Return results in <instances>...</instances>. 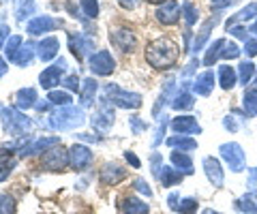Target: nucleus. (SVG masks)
<instances>
[{"mask_svg":"<svg viewBox=\"0 0 257 214\" xmlns=\"http://www.w3.org/2000/svg\"><path fill=\"white\" fill-rule=\"evenodd\" d=\"M180 47L170 37H161L146 47V62L157 71H170L178 65Z\"/></svg>","mask_w":257,"mask_h":214,"instance_id":"1","label":"nucleus"},{"mask_svg":"<svg viewBox=\"0 0 257 214\" xmlns=\"http://www.w3.org/2000/svg\"><path fill=\"white\" fill-rule=\"evenodd\" d=\"M84 122H86L84 107H73V105L56 107L50 114V118H47V124L54 131H73V129H79Z\"/></svg>","mask_w":257,"mask_h":214,"instance_id":"2","label":"nucleus"},{"mask_svg":"<svg viewBox=\"0 0 257 214\" xmlns=\"http://www.w3.org/2000/svg\"><path fill=\"white\" fill-rule=\"evenodd\" d=\"M0 120H3V126H5V131L7 133H11V135L15 137H24V135H28V133L32 131V120L30 118L20 112L18 107H0Z\"/></svg>","mask_w":257,"mask_h":214,"instance_id":"3","label":"nucleus"},{"mask_svg":"<svg viewBox=\"0 0 257 214\" xmlns=\"http://www.w3.org/2000/svg\"><path fill=\"white\" fill-rule=\"evenodd\" d=\"M219 154L225 163H227V167L231 173H242L246 171V154L242 146L238 144V141H225V144L219 146Z\"/></svg>","mask_w":257,"mask_h":214,"instance_id":"4","label":"nucleus"},{"mask_svg":"<svg viewBox=\"0 0 257 214\" xmlns=\"http://www.w3.org/2000/svg\"><path fill=\"white\" fill-rule=\"evenodd\" d=\"M116 120V112H114V105H111V101L101 97L99 99V109L92 114L90 122H92V131L99 133V135L103 137V133H107L111 129V124H114Z\"/></svg>","mask_w":257,"mask_h":214,"instance_id":"5","label":"nucleus"},{"mask_svg":"<svg viewBox=\"0 0 257 214\" xmlns=\"http://www.w3.org/2000/svg\"><path fill=\"white\" fill-rule=\"evenodd\" d=\"M88 67H90V71L94 75L107 77L116 71V60L107 50H99V52H94L88 56Z\"/></svg>","mask_w":257,"mask_h":214,"instance_id":"6","label":"nucleus"},{"mask_svg":"<svg viewBox=\"0 0 257 214\" xmlns=\"http://www.w3.org/2000/svg\"><path fill=\"white\" fill-rule=\"evenodd\" d=\"M67 60L64 58H58L54 62V65H50L47 69L41 71V75H39V84H41V88L45 90H54L58 84H62V75L64 71H67Z\"/></svg>","mask_w":257,"mask_h":214,"instance_id":"7","label":"nucleus"},{"mask_svg":"<svg viewBox=\"0 0 257 214\" xmlns=\"http://www.w3.org/2000/svg\"><path fill=\"white\" fill-rule=\"evenodd\" d=\"M41 165L47 171H62L69 167V150L62 146H54L41 154Z\"/></svg>","mask_w":257,"mask_h":214,"instance_id":"8","label":"nucleus"},{"mask_svg":"<svg viewBox=\"0 0 257 214\" xmlns=\"http://www.w3.org/2000/svg\"><path fill=\"white\" fill-rule=\"evenodd\" d=\"M94 161V152L84 144H75L69 148V167L75 171H86Z\"/></svg>","mask_w":257,"mask_h":214,"instance_id":"9","label":"nucleus"},{"mask_svg":"<svg viewBox=\"0 0 257 214\" xmlns=\"http://www.w3.org/2000/svg\"><path fill=\"white\" fill-rule=\"evenodd\" d=\"M56 28H62V22L58 18H52V15H37L26 24V33L32 37H41Z\"/></svg>","mask_w":257,"mask_h":214,"instance_id":"10","label":"nucleus"},{"mask_svg":"<svg viewBox=\"0 0 257 214\" xmlns=\"http://www.w3.org/2000/svg\"><path fill=\"white\" fill-rule=\"evenodd\" d=\"M170 129L176 133V135H189L191 137V135H199V133H202V124L197 122L195 116L182 114V116L172 118Z\"/></svg>","mask_w":257,"mask_h":214,"instance_id":"11","label":"nucleus"},{"mask_svg":"<svg viewBox=\"0 0 257 214\" xmlns=\"http://www.w3.org/2000/svg\"><path fill=\"white\" fill-rule=\"evenodd\" d=\"M109 39L122 54H133L135 47H138V37L128 28H116L114 33H109Z\"/></svg>","mask_w":257,"mask_h":214,"instance_id":"12","label":"nucleus"},{"mask_svg":"<svg viewBox=\"0 0 257 214\" xmlns=\"http://www.w3.org/2000/svg\"><path fill=\"white\" fill-rule=\"evenodd\" d=\"M155 18H157L159 24H163V26H176L182 18V7L178 3H174V0H170V3L159 7Z\"/></svg>","mask_w":257,"mask_h":214,"instance_id":"13","label":"nucleus"},{"mask_svg":"<svg viewBox=\"0 0 257 214\" xmlns=\"http://www.w3.org/2000/svg\"><path fill=\"white\" fill-rule=\"evenodd\" d=\"M202 167H204L206 178L210 180V184H212L214 188H223V184H225V171H223V165L219 163V158H214V156H204Z\"/></svg>","mask_w":257,"mask_h":214,"instance_id":"14","label":"nucleus"},{"mask_svg":"<svg viewBox=\"0 0 257 214\" xmlns=\"http://www.w3.org/2000/svg\"><path fill=\"white\" fill-rule=\"evenodd\" d=\"M214 84H216V73L210 69H206L204 73L195 75V79H193V84H191V90L199 94V97H210L214 90Z\"/></svg>","mask_w":257,"mask_h":214,"instance_id":"15","label":"nucleus"},{"mask_svg":"<svg viewBox=\"0 0 257 214\" xmlns=\"http://www.w3.org/2000/svg\"><path fill=\"white\" fill-rule=\"evenodd\" d=\"M193 103H195V94L191 92V84L182 82L180 90H176L170 105H172L174 112H189V109H193Z\"/></svg>","mask_w":257,"mask_h":214,"instance_id":"16","label":"nucleus"},{"mask_svg":"<svg viewBox=\"0 0 257 214\" xmlns=\"http://www.w3.org/2000/svg\"><path fill=\"white\" fill-rule=\"evenodd\" d=\"M124 178H126V169L116 161L105 163L101 167V171H99V180L103 182V184H107V186L118 184V182H122Z\"/></svg>","mask_w":257,"mask_h":214,"instance_id":"17","label":"nucleus"},{"mask_svg":"<svg viewBox=\"0 0 257 214\" xmlns=\"http://www.w3.org/2000/svg\"><path fill=\"white\" fill-rule=\"evenodd\" d=\"M174 94H176V79H174V77H167V82L163 84V90H161L159 99H157V103H155V107H152V116H155L157 120L165 114L163 109H165V105H170V103H172Z\"/></svg>","mask_w":257,"mask_h":214,"instance_id":"18","label":"nucleus"},{"mask_svg":"<svg viewBox=\"0 0 257 214\" xmlns=\"http://www.w3.org/2000/svg\"><path fill=\"white\" fill-rule=\"evenodd\" d=\"M111 105L114 107H120V109H140L142 107V94L140 92H128V90H122L120 88L116 92V97H111Z\"/></svg>","mask_w":257,"mask_h":214,"instance_id":"19","label":"nucleus"},{"mask_svg":"<svg viewBox=\"0 0 257 214\" xmlns=\"http://www.w3.org/2000/svg\"><path fill=\"white\" fill-rule=\"evenodd\" d=\"M69 50L73 52V56L82 60L86 54H90L94 50V41L88 35H73L69 33Z\"/></svg>","mask_w":257,"mask_h":214,"instance_id":"20","label":"nucleus"},{"mask_svg":"<svg viewBox=\"0 0 257 214\" xmlns=\"http://www.w3.org/2000/svg\"><path fill=\"white\" fill-rule=\"evenodd\" d=\"M216 18H208L204 24H202V28H199V33L195 35V39H193V43H191V54L195 56V54H199L206 47V43L210 41V33H212V28L216 26Z\"/></svg>","mask_w":257,"mask_h":214,"instance_id":"21","label":"nucleus"},{"mask_svg":"<svg viewBox=\"0 0 257 214\" xmlns=\"http://www.w3.org/2000/svg\"><path fill=\"white\" fill-rule=\"evenodd\" d=\"M58 50H60V41L56 37H43L41 41L37 43V54H39V58H41L43 62L56 60V56H58Z\"/></svg>","mask_w":257,"mask_h":214,"instance_id":"22","label":"nucleus"},{"mask_svg":"<svg viewBox=\"0 0 257 214\" xmlns=\"http://www.w3.org/2000/svg\"><path fill=\"white\" fill-rule=\"evenodd\" d=\"M60 146V137H39L35 141H30V146H26L22 150V156H35V154H43L50 148Z\"/></svg>","mask_w":257,"mask_h":214,"instance_id":"23","label":"nucleus"},{"mask_svg":"<svg viewBox=\"0 0 257 214\" xmlns=\"http://www.w3.org/2000/svg\"><path fill=\"white\" fill-rule=\"evenodd\" d=\"M216 82L223 90H234L238 86V71L231 67V65H221L219 71H216Z\"/></svg>","mask_w":257,"mask_h":214,"instance_id":"24","label":"nucleus"},{"mask_svg":"<svg viewBox=\"0 0 257 214\" xmlns=\"http://www.w3.org/2000/svg\"><path fill=\"white\" fill-rule=\"evenodd\" d=\"M170 161H172V167L176 171H180L182 176H191L195 171V165H193L189 152H180V150H172L170 154Z\"/></svg>","mask_w":257,"mask_h":214,"instance_id":"25","label":"nucleus"},{"mask_svg":"<svg viewBox=\"0 0 257 214\" xmlns=\"http://www.w3.org/2000/svg\"><path fill=\"white\" fill-rule=\"evenodd\" d=\"M96 90H99V84H96L94 77H86L82 82V90H79V103L82 107H90L96 101Z\"/></svg>","mask_w":257,"mask_h":214,"instance_id":"26","label":"nucleus"},{"mask_svg":"<svg viewBox=\"0 0 257 214\" xmlns=\"http://www.w3.org/2000/svg\"><path fill=\"white\" fill-rule=\"evenodd\" d=\"M37 101H39V94L35 88H22L15 94V107L22 109V112H28L30 107H35Z\"/></svg>","mask_w":257,"mask_h":214,"instance_id":"27","label":"nucleus"},{"mask_svg":"<svg viewBox=\"0 0 257 214\" xmlns=\"http://www.w3.org/2000/svg\"><path fill=\"white\" fill-rule=\"evenodd\" d=\"M225 43H227L225 39H214V41L210 43V47L206 50V54H204V60H202V65H204V67L210 69L214 62H219V60H221V54H223Z\"/></svg>","mask_w":257,"mask_h":214,"instance_id":"28","label":"nucleus"},{"mask_svg":"<svg viewBox=\"0 0 257 214\" xmlns=\"http://www.w3.org/2000/svg\"><path fill=\"white\" fill-rule=\"evenodd\" d=\"M122 212L124 214H150V205L144 199H140V197L128 195L122 201Z\"/></svg>","mask_w":257,"mask_h":214,"instance_id":"29","label":"nucleus"},{"mask_svg":"<svg viewBox=\"0 0 257 214\" xmlns=\"http://www.w3.org/2000/svg\"><path fill=\"white\" fill-rule=\"evenodd\" d=\"M165 144L170 146L172 150H180V152H193L197 148V141L189 137V135H174V137H167Z\"/></svg>","mask_w":257,"mask_h":214,"instance_id":"30","label":"nucleus"},{"mask_svg":"<svg viewBox=\"0 0 257 214\" xmlns=\"http://www.w3.org/2000/svg\"><path fill=\"white\" fill-rule=\"evenodd\" d=\"M238 84L240 86H244V88H248V84L255 79V75H257V67H255V62H251V60H242L238 65Z\"/></svg>","mask_w":257,"mask_h":214,"instance_id":"31","label":"nucleus"},{"mask_svg":"<svg viewBox=\"0 0 257 214\" xmlns=\"http://www.w3.org/2000/svg\"><path fill=\"white\" fill-rule=\"evenodd\" d=\"M159 184L161 186H165V188H172V186H176V184H180L182 182V173L180 171H176L172 165H165L163 167V171L159 173Z\"/></svg>","mask_w":257,"mask_h":214,"instance_id":"32","label":"nucleus"},{"mask_svg":"<svg viewBox=\"0 0 257 214\" xmlns=\"http://www.w3.org/2000/svg\"><path fill=\"white\" fill-rule=\"evenodd\" d=\"M35 52H37V43L35 41H26L22 45V50L18 54V58H15V65L18 67H30L32 60H35Z\"/></svg>","mask_w":257,"mask_h":214,"instance_id":"33","label":"nucleus"},{"mask_svg":"<svg viewBox=\"0 0 257 214\" xmlns=\"http://www.w3.org/2000/svg\"><path fill=\"white\" fill-rule=\"evenodd\" d=\"M242 109L246 118L257 116V88H246L242 92Z\"/></svg>","mask_w":257,"mask_h":214,"instance_id":"34","label":"nucleus"},{"mask_svg":"<svg viewBox=\"0 0 257 214\" xmlns=\"http://www.w3.org/2000/svg\"><path fill=\"white\" fill-rule=\"evenodd\" d=\"M13 9H15V18L24 22L37 11V3L35 0H13Z\"/></svg>","mask_w":257,"mask_h":214,"instance_id":"35","label":"nucleus"},{"mask_svg":"<svg viewBox=\"0 0 257 214\" xmlns=\"http://www.w3.org/2000/svg\"><path fill=\"white\" fill-rule=\"evenodd\" d=\"M47 101H50L54 107H67V105H71L73 97H71V92L64 90V88H60V90L54 88V90H50V94H47Z\"/></svg>","mask_w":257,"mask_h":214,"instance_id":"36","label":"nucleus"},{"mask_svg":"<svg viewBox=\"0 0 257 214\" xmlns=\"http://www.w3.org/2000/svg\"><path fill=\"white\" fill-rule=\"evenodd\" d=\"M253 20H257V3H248L246 7H242L240 11H236L234 15H231L227 22L240 24V22H253Z\"/></svg>","mask_w":257,"mask_h":214,"instance_id":"37","label":"nucleus"},{"mask_svg":"<svg viewBox=\"0 0 257 214\" xmlns=\"http://www.w3.org/2000/svg\"><path fill=\"white\" fill-rule=\"evenodd\" d=\"M22 45H24L22 37L20 35H11L9 41H7V45H5V58L9 62H15V58H18V54L22 50Z\"/></svg>","mask_w":257,"mask_h":214,"instance_id":"38","label":"nucleus"},{"mask_svg":"<svg viewBox=\"0 0 257 214\" xmlns=\"http://www.w3.org/2000/svg\"><path fill=\"white\" fill-rule=\"evenodd\" d=\"M180 7H182V18H184V24H187V28H193V26H195V22H197V18H199L197 7L193 5V3H189V0H184Z\"/></svg>","mask_w":257,"mask_h":214,"instance_id":"39","label":"nucleus"},{"mask_svg":"<svg viewBox=\"0 0 257 214\" xmlns=\"http://www.w3.org/2000/svg\"><path fill=\"white\" fill-rule=\"evenodd\" d=\"M15 169V158L9 156V152H3L0 150V182H5L9 178V173Z\"/></svg>","mask_w":257,"mask_h":214,"instance_id":"40","label":"nucleus"},{"mask_svg":"<svg viewBox=\"0 0 257 214\" xmlns=\"http://www.w3.org/2000/svg\"><path fill=\"white\" fill-rule=\"evenodd\" d=\"M170 116L167 114H163L159 118V126H157V131H155V139H152V148H159L161 146V141L165 139V133H167V129H170Z\"/></svg>","mask_w":257,"mask_h":214,"instance_id":"41","label":"nucleus"},{"mask_svg":"<svg viewBox=\"0 0 257 214\" xmlns=\"http://www.w3.org/2000/svg\"><path fill=\"white\" fill-rule=\"evenodd\" d=\"M236 208L242 214H257V199L244 195V197H240V199L236 201Z\"/></svg>","mask_w":257,"mask_h":214,"instance_id":"42","label":"nucleus"},{"mask_svg":"<svg viewBox=\"0 0 257 214\" xmlns=\"http://www.w3.org/2000/svg\"><path fill=\"white\" fill-rule=\"evenodd\" d=\"M225 30H227V35L236 37V39H242V41L248 39V28L240 26V24H236V22H225Z\"/></svg>","mask_w":257,"mask_h":214,"instance_id":"43","label":"nucleus"},{"mask_svg":"<svg viewBox=\"0 0 257 214\" xmlns=\"http://www.w3.org/2000/svg\"><path fill=\"white\" fill-rule=\"evenodd\" d=\"M242 50H240V45L234 43V41H227L223 47V54H221V60H238Z\"/></svg>","mask_w":257,"mask_h":214,"instance_id":"44","label":"nucleus"},{"mask_svg":"<svg viewBox=\"0 0 257 214\" xmlns=\"http://www.w3.org/2000/svg\"><path fill=\"white\" fill-rule=\"evenodd\" d=\"M197 208H199V201L195 197H182L178 205V214H197Z\"/></svg>","mask_w":257,"mask_h":214,"instance_id":"45","label":"nucleus"},{"mask_svg":"<svg viewBox=\"0 0 257 214\" xmlns=\"http://www.w3.org/2000/svg\"><path fill=\"white\" fill-rule=\"evenodd\" d=\"M79 9L86 18H99V0H79Z\"/></svg>","mask_w":257,"mask_h":214,"instance_id":"46","label":"nucleus"},{"mask_svg":"<svg viewBox=\"0 0 257 214\" xmlns=\"http://www.w3.org/2000/svg\"><path fill=\"white\" fill-rule=\"evenodd\" d=\"M223 126H225V131L227 133H238L240 129H242V120H238V114H227L223 118Z\"/></svg>","mask_w":257,"mask_h":214,"instance_id":"47","label":"nucleus"},{"mask_svg":"<svg viewBox=\"0 0 257 214\" xmlns=\"http://www.w3.org/2000/svg\"><path fill=\"white\" fill-rule=\"evenodd\" d=\"M246 195L257 199V167L248 169V180H246Z\"/></svg>","mask_w":257,"mask_h":214,"instance_id":"48","label":"nucleus"},{"mask_svg":"<svg viewBox=\"0 0 257 214\" xmlns=\"http://www.w3.org/2000/svg\"><path fill=\"white\" fill-rule=\"evenodd\" d=\"M128 124H131V131H133V135H142L144 131H148V122L146 120H142L140 116H128Z\"/></svg>","mask_w":257,"mask_h":214,"instance_id":"49","label":"nucleus"},{"mask_svg":"<svg viewBox=\"0 0 257 214\" xmlns=\"http://www.w3.org/2000/svg\"><path fill=\"white\" fill-rule=\"evenodd\" d=\"M163 167H165V163H163V154H159L157 150L150 154V169H152V176L155 178H159V173L163 171Z\"/></svg>","mask_w":257,"mask_h":214,"instance_id":"50","label":"nucleus"},{"mask_svg":"<svg viewBox=\"0 0 257 214\" xmlns=\"http://www.w3.org/2000/svg\"><path fill=\"white\" fill-rule=\"evenodd\" d=\"M0 214H15V199L11 195H0Z\"/></svg>","mask_w":257,"mask_h":214,"instance_id":"51","label":"nucleus"},{"mask_svg":"<svg viewBox=\"0 0 257 214\" xmlns=\"http://www.w3.org/2000/svg\"><path fill=\"white\" fill-rule=\"evenodd\" d=\"M242 54L251 60V58H257V37H248L244 41V47H242Z\"/></svg>","mask_w":257,"mask_h":214,"instance_id":"52","label":"nucleus"},{"mask_svg":"<svg viewBox=\"0 0 257 214\" xmlns=\"http://www.w3.org/2000/svg\"><path fill=\"white\" fill-rule=\"evenodd\" d=\"M62 86H64V90H69V92H77V88L82 86V82H79L77 73H71L67 77H62Z\"/></svg>","mask_w":257,"mask_h":214,"instance_id":"53","label":"nucleus"},{"mask_svg":"<svg viewBox=\"0 0 257 214\" xmlns=\"http://www.w3.org/2000/svg\"><path fill=\"white\" fill-rule=\"evenodd\" d=\"M133 188H135V191H140L144 197H152V186L144 178H135L133 180Z\"/></svg>","mask_w":257,"mask_h":214,"instance_id":"54","label":"nucleus"},{"mask_svg":"<svg viewBox=\"0 0 257 214\" xmlns=\"http://www.w3.org/2000/svg\"><path fill=\"white\" fill-rule=\"evenodd\" d=\"M197 67H199V58H193L189 65L182 69V75H180V77H182V82H189V77H195L193 73L197 71Z\"/></svg>","mask_w":257,"mask_h":214,"instance_id":"55","label":"nucleus"},{"mask_svg":"<svg viewBox=\"0 0 257 214\" xmlns=\"http://www.w3.org/2000/svg\"><path fill=\"white\" fill-rule=\"evenodd\" d=\"M124 161H126L128 165H131L133 169H140V167H142V161L138 158V154H135V152H128V150L124 152Z\"/></svg>","mask_w":257,"mask_h":214,"instance_id":"56","label":"nucleus"},{"mask_svg":"<svg viewBox=\"0 0 257 214\" xmlns=\"http://www.w3.org/2000/svg\"><path fill=\"white\" fill-rule=\"evenodd\" d=\"M180 199H182V197H180L178 193H170V195H167V205H170V210H174V212H178V205H180Z\"/></svg>","mask_w":257,"mask_h":214,"instance_id":"57","label":"nucleus"},{"mask_svg":"<svg viewBox=\"0 0 257 214\" xmlns=\"http://www.w3.org/2000/svg\"><path fill=\"white\" fill-rule=\"evenodd\" d=\"M7 41H9V26H7V24H0V50H5Z\"/></svg>","mask_w":257,"mask_h":214,"instance_id":"58","label":"nucleus"},{"mask_svg":"<svg viewBox=\"0 0 257 214\" xmlns=\"http://www.w3.org/2000/svg\"><path fill=\"white\" fill-rule=\"evenodd\" d=\"M138 3L140 0H118V5L122 7V9H126V11H133L135 7H138Z\"/></svg>","mask_w":257,"mask_h":214,"instance_id":"59","label":"nucleus"},{"mask_svg":"<svg viewBox=\"0 0 257 214\" xmlns=\"http://www.w3.org/2000/svg\"><path fill=\"white\" fill-rule=\"evenodd\" d=\"M35 107L39 109V112H47V109L52 107V103L47 101V99H45V101H37V105H35Z\"/></svg>","mask_w":257,"mask_h":214,"instance_id":"60","label":"nucleus"},{"mask_svg":"<svg viewBox=\"0 0 257 214\" xmlns=\"http://www.w3.org/2000/svg\"><path fill=\"white\" fill-rule=\"evenodd\" d=\"M7 71H9V62H7V58L0 56V77H5Z\"/></svg>","mask_w":257,"mask_h":214,"instance_id":"61","label":"nucleus"},{"mask_svg":"<svg viewBox=\"0 0 257 214\" xmlns=\"http://www.w3.org/2000/svg\"><path fill=\"white\" fill-rule=\"evenodd\" d=\"M246 28H248V33H251L253 37H257V20H253L251 26H246Z\"/></svg>","mask_w":257,"mask_h":214,"instance_id":"62","label":"nucleus"},{"mask_svg":"<svg viewBox=\"0 0 257 214\" xmlns=\"http://www.w3.org/2000/svg\"><path fill=\"white\" fill-rule=\"evenodd\" d=\"M146 3H150V5H165V3H170V0H146Z\"/></svg>","mask_w":257,"mask_h":214,"instance_id":"63","label":"nucleus"},{"mask_svg":"<svg viewBox=\"0 0 257 214\" xmlns=\"http://www.w3.org/2000/svg\"><path fill=\"white\" fill-rule=\"evenodd\" d=\"M202 214H223V212H219V210H212V208H206Z\"/></svg>","mask_w":257,"mask_h":214,"instance_id":"64","label":"nucleus"}]
</instances>
